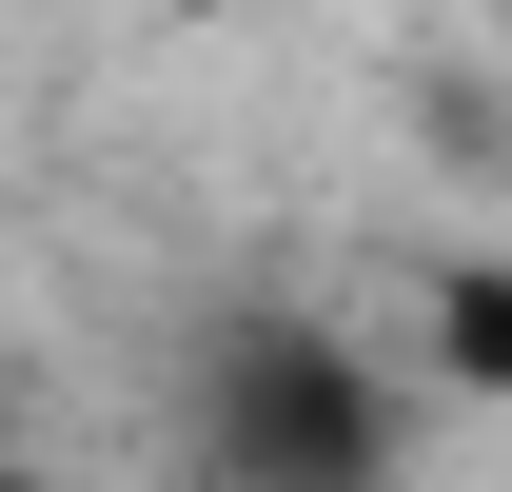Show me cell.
<instances>
[{
    "instance_id": "3957f363",
    "label": "cell",
    "mask_w": 512,
    "mask_h": 492,
    "mask_svg": "<svg viewBox=\"0 0 512 492\" xmlns=\"http://www.w3.org/2000/svg\"><path fill=\"white\" fill-rule=\"evenodd\" d=\"M0 492H40V453H0Z\"/></svg>"
},
{
    "instance_id": "6da1fadb",
    "label": "cell",
    "mask_w": 512,
    "mask_h": 492,
    "mask_svg": "<svg viewBox=\"0 0 512 492\" xmlns=\"http://www.w3.org/2000/svg\"><path fill=\"white\" fill-rule=\"evenodd\" d=\"M178 473L197 492H394L414 473V374L316 296H256L178 355Z\"/></svg>"
},
{
    "instance_id": "7a4b0ae2",
    "label": "cell",
    "mask_w": 512,
    "mask_h": 492,
    "mask_svg": "<svg viewBox=\"0 0 512 492\" xmlns=\"http://www.w3.org/2000/svg\"><path fill=\"white\" fill-rule=\"evenodd\" d=\"M414 355H434V394H512V256H453L414 296Z\"/></svg>"
}]
</instances>
